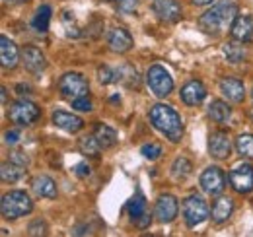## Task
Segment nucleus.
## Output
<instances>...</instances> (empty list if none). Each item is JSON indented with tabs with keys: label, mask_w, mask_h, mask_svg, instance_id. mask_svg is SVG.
Listing matches in <instances>:
<instances>
[{
	"label": "nucleus",
	"mask_w": 253,
	"mask_h": 237,
	"mask_svg": "<svg viewBox=\"0 0 253 237\" xmlns=\"http://www.w3.org/2000/svg\"><path fill=\"white\" fill-rule=\"evenodd\" d=\"M32 189L35 197H39V198H55L57 197V185L47 175H37L32 181Z\"/></svg>",
	"instance_id": "nucleus-20"
},
{
	"label": "nucleus",
	"mask_w": 253,
	"mask_h": 237,
	"mask_svg": "<svg viewBox=\"0 0 253 237\" xmlns=\"http://www.w3.org/2000/svg\"><path fill=\"white\" fill-rule=\"evenodd\" d=\"M179 212V204H177V198L171 197V195H162L158 200H156V206H154V216L156 220L162 224H169L175 220Z\"/></svg>",
	"instance_id": "nucleus-11"
},
{
	"label": "nucleus",
	"mask_w": 253,
	"mask_h": 237,
	"mask_svg": "<svg viewBox=\"0 0 253 237\" xmlns=\"http://www.w3.org/2000/svg\"><path fill=\"white\" fill-rule=\"evenodd\" d=\"M218 88H220L222 95H224L228 101H232V103H242V101L246 99L244 82L238 80V78H222Z\"/></svg>",
	"instance_id": "nucleus-14"
},
{
	"label": "nucleus",
	"mask_w": 253,
	"mask_h": 237,
	"mask_svg": "<svg viewBox=\"0 0 253 237\" xmlns=\"http://www.w3.org/2000/svg\"><path fill=\"white\" fill-rule=\"evenodd\" d=\"M236 18H238L236 2L234 0H222V2H216L211 10H207L199 18V26L207 33H218L226 26H232Z\"/></svg>",
	"instance_id": "nucleus-2"
},
{
	"label": "nucleus",
	"mask_w": 253,
	"mask_h": 237,
	"mask_svg": "<svg viewBox=\"0 0 253 237\" xmlns=\"http://www.w3.org/2000/svg\"><path fill=\"white\" fill-rule=\"evenodd\" d=\"M33 210V200L26 191H10L0 200V212L6 220H16Z\"/></svg>",
	"instance_id": "nucleus-3"
},
{
	"label": "nucleus",
	"mask_w": 253,
	"mask_h": 237,
	"mask_svg": "<svg viewBox=\"0 0 253 237\" xmlns=\"http://www.w3.org/2000/svg\"><path fill=\"white\" fill-rule=\"evenodd\" d=\"M195 6H207V4H211L212 0H191Z\"/></svg>",
	"instance_id": "nucleus-40"
},
{
	"label": "nucleus",
	"mask_w": 253,
	"mask_h": 237,
	"mask_svg": "<svg viewBox=\"0 0 253 237\" xmlns=\"http://www.w3.org/2000/svg\"><path fill=\"white\" fill-rule=\"evenodd\" d=\"M59 91L63 93L66 99H78V97H84V95H88V91H90V84H88V80L82 76V74H78V72H66L61 76V80H59Z\"/></svg>",
	"instance_id": "nucleus-4"
},
{
	"label": "nucleus",
	"mask_w": 253,
	"mask_h": 237,
	"mask_svg": "<svg viewBox=\"0 0 253 237\" xmlns=\"http://www.w3.org/2000/svg\"><path fill=\"white\" fill-rule=\"evenodd\" d=\"M4 2H8V4H24L28 0H4Z\"/></svg>",
	"instance_id": "nucleus-41"
},
{
	"label": "nucleus",
	"mask_w": 253,
	"mask_h": 237,
	"mask_svg": "<svg viewBox=\"0 0 253 237\" xmlns=\"http://www.w3.org/2000/svg\"><path fill=\"white\" fill-rule=\"evenodd\" d=\"M72 107H74L76 111H82V113H86V111H92V101L88 99V95H84V97L72 99Z\"/></svg>",
	"instance_id": "nucleus-34"
},
{
	"label": "nucleus",
	"mask_w": 253,
	"mask_h": 237,
	"mask_svg": "<svg viewBox=\"0 0 253 237\" xmlns=\"http://www.w3.org/2000/svg\"><path fill=\"white\" fill-rule=\"evenodd\" d=\"M181 210H183V220H185V224H187L189 228H195V226L203 224V222L209 218V206H207L205 198L199 197V195L187 197V198L183 200Z\"/></svg>",
	"instance_id": "nucleus-6"
},
{
	"label": "nucleus",
	"mask_w": 253,
	"mask_h": 237,
	"mask_svg": "<svg viewBox=\"0 0 253 237\" xmlns=\"http://www.w3.org/2000/svg\"><path fill=\"white\" fill-rule=\"evenodd\" d=\"M140 154L146 158V159H158L160 156H162V146L158 144H144L142 148H140Z\"/></svg>",
	"instance_id": "nucleus-32"
},
{
	"label": "nucleus",
	"mask_w": 253,
	"mask_h": 237,
	"mask_svg": "<svg viewBox=\"0 0 253 237\" xmlns=\"http://www.w3.org/2000/svg\"><path fill=\"white\" fill-rule=\"evenodd\" d=\"M209 152L214 159H226L232 152V140H230L228 132H224V130L212 132L209 138Z\"/></svg>",
	"instance_id": "nucleus-12"
},
{
	"label": "nucleus",
	"mask_w": 253,
	"mask_h": 237,
	"mask_svg": "<svg viewBox=\"0 0 253 237\" xmlns=\"http://www.w3.org/2000/svg\"><path fill=\"white\" fill-rule=\"evenodd\" d=\"M74 173H76L78 177H88L92 171H90V165L82 161V163H76V165H74Z\"/></svg>",
	"instance_id": "nucleus-37"
},
{
	"label": "nucleus",
	"mask_w": 253,
	"mask_h": 237,
	"mask_svg": "<svg viewBox=\"0 0 253 237\" xmlns=\"http://www.w3.org/2000/svg\"><path fill=\"white\" fill-rule=\"evenodd\" d=\"M39 115H41V109L35 103L28 101V99H18L16 103L10 105V111H8L10 120L16 122V124H20V126H30V124H33L39 118Z\"/></svg>",
	"instance_id": "nucleus-7"
},
{
	"label": "nucleus",
	"mask_w": 253,
	"mask_h": 237,
	"mask_svg": "<svg viewBox=\"0 0 253 237\" xmlns=\"http://www.w3.org/2000/svg\"><path fill=\"white\" fill-rule=\"evenodd\" d=\"M152 12L156 14L160 22H166V24L179 22V18L183 14L177 0H154L152 2Z\"/></svg>",
	"instance_id": "nucleus-10"
},
{
	"label": "nucleus",
	"mask_w": 253,
	"mask_h": 237,
	"mask_svg": "<svg viewBox=\"0 0 253 237\" xmlns=\"http://www.w3.org/2000/svg\"><path fill=\"white\" fill-rule=\"evenodd\" d=\"M228 179H230V185L236 193L240 195H248L253 191V167L250 163H242V165H236L230 173H228Z\"/></svg>",
	"instance_id": "nucleus-8"
},
{
	"label": "nucleus",
	"mask_w": 253,
	"mask_h": 237,
	"mask_svg": "<svg viewBox=\"0 0 253 237\" xmlns=\"http://www.w3.org/2000/svg\"><path fill=\"white\" fill-rule=\"evenodd\" d=\"M209 115L214 122L218 124H226L230 117H232V107L226 103V101H220V99H214L211 105H209Z\"/></svg>",
	"instance_id": "nucleus-23"
},
{
	"label": "nucleus",
	"mask_w": 253,
	"mask_h": 237,
	"mask_svg": "<svg viewBox=\"0 0 253 237\" xmlns=\"http://www.w3.org/2000/svg\"><path fill=\"white\" fill-rule=\"evenodd\" d=\"M78 150L84 156H88V158H97L99 156V150H101V144L97 142V138H95L94 134L92 136H82L78 140Z\"/></svg>",
	"instance_id": "nucleus-26"
},
{
	"label": "nucleus",
	"mask_w": 253,
	"mask_h": 237,
	"mask_svg": "<svg viewBox=\"0 0 253 237\" xmlns=\"http://www.w3.org/2000/svg\"><path fill=\"white\" fill-rule=\"evenodd\" d=\"M26 175V167L20 165V163H14V161H6L2 163V169H0V177L4 183H16Z\"/></svg>",
	"instance_id": "nucleus-24"
},
{
	"label": "nucleus",
	"mask_w": 253,
	"mask_h": 237,
	"mask_svg": "<svg viewBox=\"0 0 253 237\" xmlns=\"http://www.w3.org/2000/svg\"><path fill=\"white\" fill-rule=\"evenodd\" d=\"M22 62L24 66L32 72V74H41L47 66V60H45V55L37 49V47H26L22 51Z\"/></svg>",
	"instance_id": "nucleus-18"
},
{
	"label": "nucleus",
	"mask_w": 253,
	"mask_h": 237,
	"mask_svg": "<svg viewBox=\"0 0 253 237\" xmlns=\"http://www.w3.org/2000/svg\"><path fill=\"white\" fill-rule=\"evenodd\" d=\"M2 103H6V88H2Z\"/></svg>",
	"instance_id": "nucleus-42"
},
{
	"label": "nucleus",
	"mask_w": 253,
	"mask_h": 237,
	"mask_svg": "<svg viewBox=\"0 0 253 237\" xmlns=\"http://www.w3.org/2000/svg\"><path fill=\"white\" fill-rule=\"evenodd\" d=\"M10 161H14V163H20V165H28L30 163V158L24 154V152H14L12 156H10Z\"/></svg>",
	"instance_id": "nucleus-36"
},
{
	"label": "nucleus",
	"mask_w": 253,
	"mask_h": 237,
	"mask_svg": "<svg viewBox=\"0 0 253 237\" xmlns=\"http://www.w3.org/2000/svg\"><path fill=\"white\" fill-rule=\"evenodd\" d=\"M28 234L32 237L47 236V224H45L43 220H35V222H32V224L28 226Z\"/></svg>",
	"instance_id": "nucleus-33"
},
{
	"label": "nucleus",
	"mask_w": 253,
	"mask_h": 237,
	"mask_svg": "<svg viewBox=\"0 0 253 237\" xmlns=\"http://www.w3.org/2000/svg\"><path fill=\"white\" fill-rule=\"evenodd\" d=\"M230 33L240 43H253V18L252 16H238L230 26Z\"/></svg>",
	"instance_id": "nucleus-13"
},
{
	"label": "nucleus",
	"mask_w": 253,
	"mask_h": 237,
	"mask_svg": "<svg viewBox=\"0 0 253 237\" xmlns=\"http://www.w3.org/2000/svg\"><path fill=\"white\" fill-rule=\"evenodd\" d=\"M51 6L49 4H43V6H39L37 8V12H35V18H33L32 26L35 31H39V33H45V31L49 30V22H51Z\"/></svg>",
	"instance_id": "nucleus-25"
},
{
	"label": "nucleus",
	"mask_w": 253,
	"mask_h": 237,
	"mask_svg": "<svg viewBox=\"0 0 253 237\" xmlns=\"http://www.w3.org/2000/svg\"><path fill=\"white\" fill-rule=\"evenodd\" d=\"M193 169V163H191L187 158H175V161L171 163V175L175 179H185Z\"/></svg>",
	"instance_id": "nucleus-30"
},
{
	"label": "nucleus",
	"mask_w": 253,
	"mask_h": 237,
	"mask_svg": "<svg viewBox=\"0 0 253 237\" xmlns=\"http://www.w3.org/2000/svg\"><path fill=\"white\" fill-rule=\"evenodd\" d=\"M179 95H181V101L185 103V105H199V103H203L205 101V97H207V88L199 82V80H191L187 82L181 91H179Z\"/></svg>",
	"instance_id": "nucleus-15"
},
{
	"label": "nucleus",
	"mask_w": 253,
	"mask_h": 237,
	"mask_svg": "<svg viewBox=\"0 0 253 237\" xmlns=\"http://www.w3.org/2000/svg\"><path fill=\"white\" fill-rule=\"evenodd\" d=\"M126 212L130 214L132 220L140 218V216L146 212V200H144L142 193H136V197H132V198L126 202Z\"/></svg>",
	"instance_id": "nucleus-27"
},
{
	"label": "nucleus",
	"mask_w": 253,
	"mask_h": 237,
	"mask_svg": "<svg viewBox=\"0 0 253 237\" xmlns=\"http://www.w3.org/2000/svg\"><path fill=\"white\" fill-rule=\"evenodd\" d=\"M250 117H252V120H253V109L250 111Z\"/></svg>",
	"instance_id": "nucleus-43"
},
{
	"label": "nucleus",
	"mask_w": 253,
	"mask_h": 237,
	"mask_svg": "<svg viewBox=\"0 0 253 237\" xmlns=\"http://www.w3.org/2000/svg\"><path fill=\"white\" fill-rule=\"evenodd\" d=\"M232 212H234V202H232V198H228V197H220L216 202H214V206H212V222H216V224H224V222H228L230 220V216H232Z\"/></svg>",
	"instance_id": "nucleus-21"
},
{
	"label": "nucleus",
	"mask_w": 253,
	"mask_h": 237,
	"mask_svg": "<svg viewBox=\"0 0 253 237\" xmlns=\"http://www.w3.org/2000/svg\"><path fill=\"white\" fill-rule=\"evenodd\" d=\"M117 4H119V10H121L123 14H130V12L136 10L138 0H117Z\"/></svg>",
	"instance_id": "nucleus-35"
},
{
	"label": "nucleus",
	"mask_w": 253,
	"mask_h": 237,
	"mask_svg": "<svg viewBox=\"0 0 253 237\" xmlns=\"http://www.w3.org/2000/svg\"><path fill=\"white\" fill-rule=\"evenodd\" d=\"M146 82H148V88L150 91L156 95V97H166L171 93L173 89V78L169 76V72L160 66V64H154L148 68L146 72Z\"/></svg>",
	"instance_id": "nucleus-5"
},
{
	"label": "nucleus",
	"mask_w": 253,
	"mask_h": 237,
	"mask_svg": "<svg viewBox=\"0 0 253 237\" xmlns=\"http://www.w3.org/2000/svg\"><path fill=\"white\" fill-rule=\"evenodd\" d=\"M97 80L101 84H113V82H119V76H117V70H111L109 66H101L97 68Z\"/></svg>",
	"instance_id": "nucleus-31"
},
{
	"label": "nucleus",
	"mask_w": 253,
	"mask_h": 237,
	"mask_svg": "<svg viewBox=\"0 0 253 237\" xmlns=\"http://www.w3.org/2000/svg\"><path fill=\"white\" fill-rule=\"evenodd\" d=\"M150 122L154 124V128H158L162 134L168 136L169 142H179L183 136V124H181V117L177 115V111L166 103H156L152 105L150 113Z\"/></svg>",
	"instance_id": "nucleus-1"
},
{
	"label": "nucleus",
	"mask_w": 253,
	"mask_h": 237,
	"mask_svg": "<svg viewBox=\"0 0 253 237\" xmlns=\"http://www.w3.org/2000/svg\"><path fill=\"white\" fill-rule=\"evenodd\" d=\"M201 187H203V191L207 195H212V197L220 195L224 191V187H226V177H224L220 167H216V165L207 167L203 171V175H201Z\"/></svg>",
	"instance_id": "nucleus-9"
},
{
	"label": "nucleus",
	"mask_w": 253,
	"mask_h": 237,
	"mask_svg": "<svg viewBox=\"0 0 253 237\" xmlns=\"http://www.w3.org/2000/svg\"><path fill=\"white\" fill-rule=\"evenodd\" d=\"M222 51H224L226 59L230 60V62H234V64H236V62H242V60L246 59V49L240 45V41H238V43H234V41H232V43H226Z\"/></svg>",
	"instance_id": "nucleus-29"
},
{
	"label": "nucleus",
	"mask_w": 253,
	"mask_h": 237,
	"mask_svg": "<svg viewBox=\"0 0 253 237\" xmlns=\"http://www.w3.org/2000/svg\"><path fill=\"white\" fill-rule=\"evenodd\" d=\"M134 222H136V228H140V230H146V228L150 226V214H148V212H144V214H142L140 218H136Z\"/></svg>",
	"instance_id": "nucleus-39"
},
{
	"label": "nucleus",
	"mask_w": 253,
	"mask_h": 237,
	"mask_svg": "<svg viewBox=\"0 0 253 237\" xmlns=\"http://www.w3.org/2000/svg\"><path fill=\"white\" fill-rule=\"evenodd\" d=\"M53 124L66 130V132H72V134L84 128V120L82 118L72 115V113H64V111H55L53 113Z\"/></svg>",
	"instance_id": "nucleus-19"
},
{
	"label": "nucleus",
	"mask_w": 253,
	"mask_h": 237,
	"mask_svg": "<svg viewBox=\"0 0 253 237\" xmlns=\"http://www.w3.org/2000/svg\"><path fill=\"white\" fill-rule=\"evenodd\" d=\"M107 45L113 53H126L132 47V37L125 28H113L107 33Z\"/></svg>",
	"instance_id": "nucleus-16"
},
{
	"label": "nucleus",
	"mask_w": 253,
	"mask_h": 237,
	"mask_svg": "<svg viewBox=\"0 0 253 237\" xmlns=\"http://www.w3.org/2000/svg\"><path fill=\"white\" fill-rule=\"evenodd\" d=\"M94 136L97 138V142L101 144V148H113L115 144H117V132L111 128V126H107V124H103V122H97L94 128Z\"/></svg>",
	"instance_id": "nucleus-22"
},
{
	"label": "nucleus",
	"mask_w": 253,
	"mask_h": 237,
	"mask_svg": "<svg viewBox=\"0 0 253 237\" xmlns=\"http://www.w3.org/2000/svg\"><path fill=\"white\" fill-rule=\"evenodd\" d=\"M4 140H6V144H16L20 140V132L18 130H6L4 132Z\"/></svg>",
	"instance_id": "nucleus-38"
},
{
	"label": "nucleus",
	"mask_w": 253,
	"mask_h": 237,
	"mask_svg": "<svg viewBox=\"0 0 253 237\" xmlns=\"http://www.w3.org/2000/svg\"><path fill=\"white\" fill-rule=\"evenodd\" d=\"M236 150L242 158L253 159V134H240L236 138Z\"/></svg>",
	"instance_id": "nucleus-28"
},
{
	"label": "nucleus",
	"mask_w": 253,
	"mask_h": 237,
	"mask_svg": "<svg viewBox=\"0 0 253 237\" xmlns=\"http://www.w3.org/2000/svg\"><path fill=\"white\" fill-rule=\"evenodd\" d=\"M20 60V53H18V47L12 39H8L6 35L0 37V62H2V68L6 70H12L16 68Z\"/></svg>",
	"instance_id": "nucleus-17"
},
{
	"label": "nucleus",
	"mask_w": 253,
	"mask_h": 237,
	"mask_svg": "<svg viewBox=\"0 0 253 237\" xmlns=\"http://www.w3.org/2000/svg\"><path fill=\"white\" fill-rule=\"evenodd\" d=\"M252 95H253V91H252Z\"/></svg>",
	"instance_id": "nucleus-44"
}]
</instances>
